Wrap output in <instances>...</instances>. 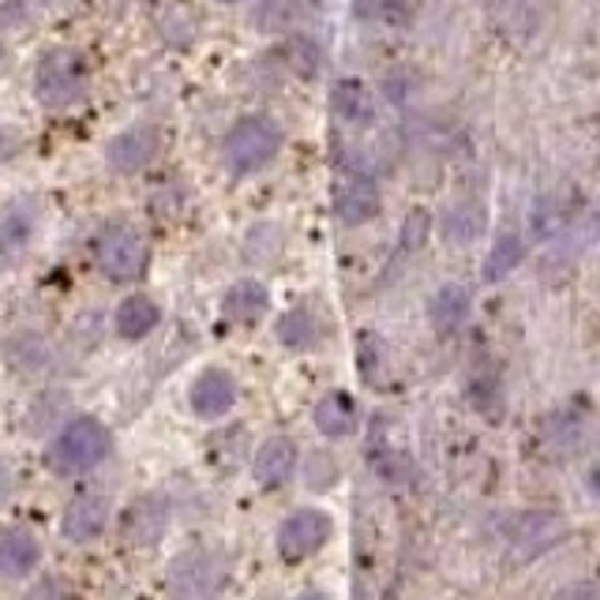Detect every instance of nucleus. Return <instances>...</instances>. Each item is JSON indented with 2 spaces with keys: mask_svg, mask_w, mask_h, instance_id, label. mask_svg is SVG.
I'll return each mask as SVG.
<instances>
[{
  "mask_svg": "<svg viewBox=\"0 0 600 600\" xmlns=\"http://www.w3.org/2000/svg\"><path fill=\"white\" fill-rule=\"evenodd\" d=\"M428 312H431V327H436L439 334L461 327V319L469 316V289H466V285H458V282L443 285L436 297H431Z\"/></svg>",
  "mask_w": 600,
  "mask_h": 600,
  "instance_id": "obj_17",
  "label": "nucleus"
},
{
  "mask_svg": "<svg viewBox=\"0 0 600 600\" xmlns=\"http://www.w3.org/2000/svg\"><path fill=\"white\" fill-rule=\"evenodd\" d=\"M146 260H151V248L135 225H105L98 237V267L110 282H135L146 271Z\"/></svg>",
  "mask_w": 600,
  "mask_h": 600,
  "instance_id": "obj_4",
  "label": "nucleus"
},
{
  "mask_svg": "<svg viewBox=\"0 0 600 600\" xmlns=\"http://www.w3.org/2000/svg\"><path fill=\"white\" fill-rule=\"evenodd\" d=\"M330 113L349 128H368L376 121V102L360 80H338L330 87Z\"/></svg>",
  "mask_w": 600,
  "mask_h": 600,
  "instance_id": "obj_11",
  "label": "nucleus"
},
{
  "mask_svg": "<svg viewBox=\"0 0 600 600\" xmlns=\"http://www.w3.org/2000/svg\"><path fill=\"white\" fill-rule=\"evenodd\" d=\"M31 233H34V211L27 203H16L12 211L0 218V255L16 260V255L31 244Z\"/></svg>",
  "mask_w": 600,
  "mask_h": 600,
  "instance_id": "obj_18",
  "label": "nucleus"
},
{
  "mask_svg": "<svg viewBox=\"0 0 600 600\" xmlns=\"http://www.w3.org/2000/svg\"><path fill=\"white\" fill-rule=\"evenodd\" d=\"M105 455H110V431H105L102 420L80 417L72 425L61 428V436L49 447V466L57 474H83V469L98 466Z\"/></svg>",
  "mask_w": 600,
  "mask_h": 600,
  "instance_id": "obj_3",
  "label": "nucleus"
},
{
  "mask_svg": "<svg viewBox=\"0 0 600 600\" xmlns=\"http://www.w3.org/2000/svg\"><path fill=\"white\" fill-rule=\"evenodd\" d=\"M330 533H334V521L327 510H316V507L293 510L278 529V552H282V559L297 563V559L316 556L330 540Z\"/></svg>",
  "mask_w": 600,
  "mask_h": 600,
  "instance_id": "obj_5",
  "label": "nucleus"
},
{
  "mask_svg": "<svg viewBox=\"0 0 600 600\" xmlns=\"http://www.w3.org/2000/svg\"><path fill=\"white\" fill-rule=\"evenodd\" d=\"M312 8L304 0H260L252 12V27L263 34H282V31H297L308 19Z\"/></svg>",
  "mask_w": 600,
  "mask_h": 600,
  "instance_id": "obj_13",
  "label": "nucleus"
},
{
  "mask_svg": "<svg viewBox=\"0 0 600 600\" xmlns=\"http://www.w3.org/2000/svg\"><path fill=\"white\" fill-rule=\"evenodd\" d=\"M105 521H110V499H105L102 491H83V496H75L72 504L64 507L61 533L68 540H75V545H83V540H94L102 533Z\"/></svg>",
  "mask_w": 600,
  "mask_h": 600,
  "instance_id": "obj_8",
  "label": "nucleus"
},
{
  "mask_svg": "<svg viewBox=\"0 0 600 600\" xmlns=\"http://www.w3.org/2000/svg\"><path fill=\"white\" fill-rule=\"evenodd\" d=\"M357 420H360V406H357V398L346 395V390H330V395L319 398L316 428L323 436H330V439L353 436V431H357Z\"/></svg>",
  "mask_w": 600,
  "mask_h": 600,
  "instance_id": "obj_12",
  "label": "nucleus"
},
{
  "mask_svg": "<svg viewBox=\"0 0 600 600\" xmlns=\"http://www.w3.org/2000/svg\"><path fill=\"white\" fill-rule=\"evenodd\" d=\"M428 230H431V214L428 211H409L406 225H401V248L413 252L428 241Z\"/></svg>",
  "mask_w": 600,
  "mask_h": 600,
  "instance_id": "obj_22",
  "label": "nucleus"
},
{
  "mask_svg": "<svg viewBox=\"0 0 600 600\" xmlns=\"http://www.w3.org/2000/svg\"><path fill=\"white\" fill-rule=\"evenodd\" d=\"M42 559V548L31 533L12 529V533L0 537V574L4 578H27Z\"/></svg>",
  "mask_w": 600,
  "mask_h": 600,
  "instance_id": "obj_14",
  "label": "nucleus"
},
{
  "mask_svg": "<svg viewBox=\"0 0 600 600\" xmlns=\"http://www.w3.org/2000/svg\"><path fill=\"white\" fill-rule=\"evenodd\" d=\"M293 469H297V447H293L289 439H282V436L267 439L252 458V474H255V480H260L263 488L285 485V480L293 477Z\"/></svg>",
  "mask_w": 600,
  "mask_h": 600,
  "instance_id": "obj_10",
  "label": "nucleus"
},
{
  "mask_svg": "<svg viewBox=\"0 0 600 600\" xmlns=\"http://www.w3.org/2000/svg\"><path fill=\"white\" fill-rule=\"evenodd\" d=\"M480 230H485V206H480V203L466 200V203H455V206H450V211H447V225H443L447 241L469 244Z\"/></svg>",
  "mask_w": 600,
  "mask_h": 600,
  "instance_id": "obj_20",
  "label": "nucleus"
},
{
  "mask_svg": "<svg viewBox=\"0 0 600 600\" xmlns=\"http://www.w3.org/2000/svg\"><path fill=\"white\" fill-rule=\"evenodd\" d=\"M334 211L346 225H364L379 214V189L372 184V176L364 173H353L346 181L338 184L334 192Z\"/></svg>",
  "mask_w": 600,
  "mask_h": 600,
  "instance_id": "obj_9",
  "label": "nucleus"
},
{
  "mask_svg": "<svg viewBox=\"0 0 600 600\" xmlns=\"http://www.w3.org/2000/svg\"><path fill=\"white\" fill-rule=\"evenodd\" d=\"M87 83H91V72H87V61L72 49H53L38 61L34 72V94L45 110H68L87 94Z\"/></svg>",
  "mask_w": 600,
  "mask_h": 600,
  "instance_id": "obj_1",
  "label": "nucleus"
},
{
  "mask_svg": "<svg viewBox=\"0 0 600 600\" xmlns=\"http://www.w3.org/2000/svg\"><path fill=\"white\" fill-rule=\"evenodd\" d=\"M293 600H327V597L316 593V589H308V593H301V597H293Z\"/></svg>",
  "mask_w": 600,
  "mask_h": 600,
  "instance_id": "obj_24",
  "label": "nucleus"
},
{
  "mask_svg": "<svg viewBox=\"0 0 600 600\" xmlns=\"http://www.w3.org/2000/svg\"><path fill=\"white\" fill-rule=\"evenodd\" d=\"M159 154V132L151 124H135L121 132L116 140H110L105 146V159H110V170L116 173H140L154 162Z\"/></svg>",
  "mask_w": 600,
  "mask_h": 600,
  "instance_id": "obj_7",
  "label": "nucleus"
},
{
  "mask_svg": "<svg viewBox=\"0 0 600 600\" xmlns=\"http://www.w3.org/2000/svg\"><path fill=\"white\" fill-rule=\"evenodd\" d=\"M401 4V0H357V4H353V12H357L360 19H383V23H387V19H401L395 8Z\"/></svg>",
  "mask_w": 600,
  "mask_h": 600,
  "instance_id": "obj_23",
  "label": "nucleus"
},
{
  "mask_svg": "<svg viewBox=\"0 0 600 600\" xmlns=\"http://www.w3.org/2000/svg\"><path fill=\"white\" fill-rule=\"evenodd\" d=\"M282 146V128L271 116H244L230 128L225 135V165L230 173L248 176L255 170H263Z\"/></svg>",
  "mask_w": 600,
  "mask_h": 600,
  "instance_id": "obj_2",
  "label": "nucleus"
},
{
  "mask_svg": "<svg viewBox=\"0 0 600 600\" xmlns=\"http://www.w3.org/2000/svg\"><path fill=\"white\" fill-rule=\"evenodd\" d=\"M278 338L285 342V346H293V349L316 346L319 327H316V316H312V308H293V312H285V316L278 319Z\"/></svg>",
  "mask_w": 600,
  "mask_h": 600,
  "instance_id": "obj_21",
  "label": "nucleus"
},
{
  "mask_svg": "<svg viewBox=\"0 0 600 600\" xmlns=\"http://www.w3.org/2000/svg\"><path fill=\"white\" fill-rule=\"evenodd\" d=\"M189 401H192V413L203 420H218L225 417L233 406H237V383H233L230 372L222 368H206L195 376L192 390H189Z\"/></svg>",
  "mask_w": 600,
  "mask_h": 600,
  "instance_id": "obj_6",
  "label": "nucleus"
},
{
  "mask_svg": "<svg viewBox=\"0 0 600 600\" xmlns=\"http://www.w3.org/2000/svg\"><path fill=\"white\" fill-rule=\"evenodd\" d=\"M521 255H526V244H521L518 233H504V237L491 244V252H488V260H485V282L510 278V271H518Z\"/></svg>",
  "mask_w": 600,
  "mask_h": 600,
  "instance_id": "obj_19",
  "label": "nucleus"
},
{
  "mask_svg": "<svg viewBox=\"0 0 600 600\" xmlns=\"http://www.w3.org/2000/svg\"><path fill=\"white\" fill-rule=\"evenodd\" d=\"M222 4H237V0H222Z\"/></svg>",
  "mask_w": 600,
  "mask_h": 600,
  "instance_id": "obj_25",
  "label": "nucleus"
},
{
  "mask_svg": "<svg viewBox=\"0 0 600 600\" xmlns=\"http://www.w3.org/2000/svg\"><path fill=\"white\" fill-rule=\"evenodd\" d=\"M159 319H162L159 304L143 297V293H135V297L121 301V308H116V334L128 342H140L159 327Z\"/></svg>",
  "mask_w": 600,
  "mask_h": 600,
  "instance_id": "obj_15",
  "label": "nucleus"
},
{
  "mask_svg": "<svg viewBox=\"0 0 600 600\" xmlns=\"http://www.w3.org/2000/svg\"><path fill=\"white\" fill-rule=\"evenodd\" d=\"M222 308H225V319H233V323H255V319L267 316L271 293H267V285H260V282H237L230 293H225Z\"/></svg>",
  "mask_w": 600,
  "mask_h": 600,
  "instance_id": "obj_16",
  "label": "nucleus"
}]
</instances>
